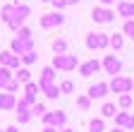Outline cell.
Segmentation results:
<instances>
[{"label": "cell", "instance_id": "44", "mask_svg": "<svg viewBox=\"0 0 134 132\" xmlns=\"http://www.w3.org/2000/svg\"><path fill=\"white\" fill-rule=\"evenodd\" d=\"M3 132H5V130H3Z\"/></svg>", "mask_w": 134, "mask_h": 132}, {"label": "cell", "instance_id": "22", "mask_svg": "<svg viewBox=\"0 0 134 132\" xmlns=\"http://www.w3.org/2000/svg\"><path fill=\"white\" fill-rule=\"evenodd\" d=\"M132 103H134V96H132V94H120V98H117V106H120L122 110H127Z\"/></svg>", "mask_w": 134, "mask_h": 132}, {"label": "cell", "instance_id": "10", "mask_svg": "<svg viewBox=\"0 0 134 132\" xmlns=\"http://www.w3.org/2000/svg\"><path fill=\"white\" fill-rule=\"evenodd\" d=\"M100 70H103V65H100L96 58H93V60H86V62H81V65H79V75H81V77H93V75H98Z\"/></svg>", "mask_w": 134, "mask_h": 132}, {"label": "cell", "instance_id": "8", "mask_svg": "<svg viewBox=\"0 0 134 132\" xmlns=\"http://www.w3.org/2000/svg\"><path fill=\"white\" fill-rule=\"evenodd\" d=\"M19 62H22V58H19V55H14L12 51H0V67L19 70Z\"/></svg>", "mask_w": 134, "mask_h": 132}, {"label": "cell", "instance_id": "36", "mask_svg": "<svg viewBox=\"0 0 134 132\" xmlns=\"http://www.w3.org/2000/svg\"><path fill=\"white\" fill-rule=\"evenodd\" d=\"M43 132H60V130H55V127H43Z\"/></svg>", "mask_w": 134, "mask_h": 132}, {"label": "cell", "instance_id": "35", "mask_svg": "<svg viewBox=\"0 0 134 132\" xmlns=\"http://www.w3.org/2000/svg\"><path fill=\"white\" fill-rule=\"evenodd\" d=\"M5 132H19V130H17V125H10V127H5Z\"/></svg>", "mask_w": 134, "mask_h": 132}, {"label": "cell", "instance_id": "25", "mask_svg": "<svg viewBox=\"0 0 134 132\" xmlns=\"http://www.w3.org/2000/svg\"><path fill=\"white\" fill-rule=\"evenodd\" d=\"M100 113H103V118H115V115H117V108H115V103H103Z\"/></svg>", "mask_w": 134, "mask_h": 132}, {"label": "cell", "instance_id": "40", "mask_svg": "<svg viewBox=\"0 0 134 132\" xmlns=\"http://www.w3.org/2000/svg\"><path fill=\"white\" fill-rule=\"evenodd\" d=\"M110 132H125V130H122V127H113Z\"/></svg>", "mask_w": 134, "mask_h": 132}, {"label": "cell", "instance_id": "1", "mask_svg": "<svg viewBox=\"0 0 134 132\" xmlns=\"http://www.w3.org/2000/svg\"><path fill=\"white\" fill-rule=\"evenodd\" d=\"M79 65V58L72 55V53H65V55H53V70H62V72H72Z\"/></svg>", "mask_w": 134, "mask_h": 132}, {"label": "cell", "instance_id": "11", "mask_svg": "<svg viewBox=\"0 0 134 132\" xmlns=\"http://www.w3.org/2000/svg\"><path fill=\"white\" fill-rule=\"evenodd\" d=\"M115 127H122V130H134V113L120 110L115 115Z\"/></svg>", "mask_w": 134, "mask_h": 132}, {"label": "cell", "instance_id": "5", "mask_svg": "<svg viewBox=\"0 0 134 132\" xmlns=\"http://www.w3.org/2000/svg\"><path fill=\"white\" fill-rule=\"evenodd\" d=\"M17 5V10H14V17L7 22V27L12 29V31H17V29H22V24H24V19L31 14V7L29 5H19V3H14Z\"/></svg>", "mask_w": 134, "mask_h": 132}, {"label": "cell", "instance_id": "4", "mask_svg": "<svg viewBox=\"0 0 134 132\" xmlns=\"http://www.w3.org/2000/svg\"><path fill=\"white\" fill-rule=\"evenodd\" d=\"M86 46L91 51H105L110 46V34H96V31H91V34H86Z\"/></svg>", "mask_w": 134, "mask_h": 132}, {"label": "cell", "instance_id": "16", "mask_svg": "<svg viewBox=\"0 0 134 132\" xmlns=\"http://www.w3.org/2000/svg\"><path fill=\"white\" fill-rule=\"evenodd\" d=\"M17 108V96L14 94H0V110H12Z\"/></svg>", "mask_w": 134, "mask_h": 132}, {"label": "cell", "instance_id": "24", "mask_svg": "<svg viewBox=\"0 0 134 132\" xmlns=\"http://www.w3.org/2000/svg\"><path fill=\"white\" fill-rule=\"evenodd\" d=\"M103 130H105L103 118H93V120L89 123V132H103Z\"/></svg>", "mask_w": 134, "mask_h": 132}, {"label": "cell", "instance_id": "39", "mask_svg": "<svg viewBox=\"0 0 134 132\" xmlns=\"http://www.w3.org/2000/svg\"><path fill=\"white\" fill-rule=\"evenodd\" d=\"M65 3H67V5H77L79 0H65Z\"/></svg>", "mask_w": 134, "mask_h": 132}, {"label": "cell", "instance_id": "42", "mask_svg": "<svg viewBox=\"0 0 134 132\" xmlns=\"http://www.w3.org/2000/svg\"><path fill=\"white\" fill-rule=\"evenodd\" d=\"M117 3H122V0H117Z\"/></svg>", "mask_w": 134, "mask_h": 132}, {"label": "cell", "instance_id": "18", "mask_svg": "<svg viewBox=\"0 0 134 132\" xmlns=\"http://www.w3.org/2000/svg\"><path fill=\"white\" fill-rule=\"evenodd\" d=\"M14 79V75H12V70H7V67H0V89H5L10 82Z\"/></svg>", "mask_w": 134, "mask_h": 132}, {"label": "cell", "instance_id": "3", "mask_svg": "<svg viewBox=\"0 0 134 132\" xmlns=\"http://www.w3.org/2000/svg\"><path fill=\"white\" fill-rule=\"evenodd\" d=\"M67 123V113L65 110H48L43 115V125L46 127H55V130H62Z\"/></svg>", "mask_w": 134, "mask_h": 132}, {"label": "cell", "instance_id": "32", "mask_svg": "<svg viewBox=\"0 0 134 132\" xmlns=\"http://www.w3.org/2000/svg\"><path fill=\"white\" fill-rule=\"evenodd\" d=\"M17 39H31V29H29V27L17 29Z\"/></svg>", "mask_w": 134, "mask_h": 132}, {"label": "cell", "instance_id": "26", "mask_svg": "<svg viewBox=\"0 0 134 132\" xmlns=\"http://www.w3.org/2000/svg\"><path fill=\"white\" fill-rule=\"evenodd\" d=\"M122 31H125V36H129V39L134 41V19H127L125 27H122Z\"/></svg>", "mask_w": 134, "mask_h": 132}, {"label": "cell", "instance_id": "12", "mask_svg": "<svg viewBox=\"0 0 134 132\" xmlns=\"http://www.w3.org/2000/svg\"><path fill=\"white\" fill-rule=\"evenodd\" d=\"M91 17H93V22H98V24H108V22L115 17V12L108 10V7H93Z\"/></svg>", "mask_w": 134, "mask_h": 132}, {"label": "cell", "instance_id": "15", "mask_svg": "<svg viewBox=\"0 0 134 132\" xmlns=\"http://www.w3.org/2000/svg\"><path fill=\"white\" fill-rule=\"evenodd\" d=\"M38 91H41V87L36 84V82H29V84H24V98L34 106L36 103V96H38Z\"/></svg>", "mask_w": 134, "mask_h": 132}, {"label": "cell", "instance_id": "14", "mask_svg": "<svg viewBox=\"0 0 134 132\" xmlns=\"http://www.w3.org/2000/svg\"><path fill=\"white\" fill-rule=\"evenodd\" d=\"M108 91H110V87L105 84V82H96V84H91L89 87V98H103V96H108Z\"/></svg>", "mask_w": 134, "mask_h": 132}, {"label": "cell", "instance_id": "7", "mask_svg": "<svg viewBox=\"0 0 134 132\" xmlns=\"http://www.w3.org/2000/svg\"><path fill=\"white\" fill-rule=\"evenodd\" d=\"M60 24H65V14L62 12H48V14H43L41 17V27L43 29H55V27H60Z\"/></svg>", "mask_w": 134, "mask_h": 132}, {"label": "cell", "instance_id": "37", "mask_svg": "<svg viewBox=\"0 0 134 132\" xmlns=\"http://www.w3.org/2000/svg\"><path fill=\"white\" fill-rule=\"evenodd\" d=\"M100 3H103V5L108 7V5H113V3H115V0H100Z\"/></svg>", "mask_w": 134, "mask_h": 132}, {"label": "cell", "instance_id": "20", "mask_svg": "<svg viewBox=\"0 0 134 132\" xmlns=\"http://www.w3.org/2000/svg\"><path fill=\"white\" fill-rule=\"evenodd\" d=\"M14 79L19 82V84H29V82H31V72H29L26 67H22V70L14 72Z\"/></svg>", "mask_w": 134, "mask_h": 132}, {"label": "cell", "instance_id": "33", "mask_svg": "<svg viewBox=\"0 0 134 132\" xmlns=\"http://www.w3.org/2000/svg\"><path fill=\"white\" fill-rule=\"evenodd\" d=\"M17 89H19V82H17V79H12V82H10V84L5 87V91H7V94H14Z\"/></svg>", "mask_w": 134, "mask_h": 132}, {"label": "cell", "instance_id": "31", "mask_svg": "<svg viewBox=\"0 0 134 132\" xmlns=\"http://www.w3.org/2000/svg\"><path fill=\"white\" fill-rule=\"evenodd\" d=\"M38 60V55H36V51H31V53H26V55H22V62L24 65H34Z\"/></svg>", "mask_w": 134, "mask_h": 132}, {"label": "cell", "instance_id": "27", "mask_svg": "<svg viewBox=\"0 0 134 132\" xmlns=\"http://www.w3.org/2000/svg\"><path fill=\"white\" fill-rule=\"evenodd\" d=\"M89 106H91V98H89V96H77V108L89 110Z\"/></svg>", "mask_w": 134, "mask_h": 132}, {"label": "cell", "instance_id": "2", "mask_svg": "<svg viewBox=\"0 0 134 132\" xmlns=\"http://www.w3.org/2000/svg\"><path fill=\"white\" fill-rule=\"evenodd\" d=\"M110 91H115V94H129L132 89H134V79L132 77H125V75H117V77H113L110 79Z\"/></svg>", "mask_w": 134, "mask_h": 132}, {"label": "cell", "instance_id": "23", "mask_svg": "<svg viewBox=\"0 0 134 132\" xmlns=\"http://www.w3.org/2000/svg\"><path fill=\"white\" fill-rule=\"evenodd\" d=\"M53 51H55V55H65V53H67V41H65V39L53 41Z\"/></svg>", "mask_w": 134, "mask_h": 132}, {"label": "cell", "instance_id": "13", "mask_svg": "<svg viewBox=\"0 0 134 132\" xmlns=\"http://www.w3.org/2000/svg\"><path fill=\"white\" fill-rule=\"evenodd\" d=\"M38 87H41V91L48 89V87H55V70H53V67H43V70H41Z\"/></svg>", "mask_w": 134, "mask_h": 132}, {"label": "cell", "instance_id": "34", "mask_svg": "<svg viewBox=\"0 0 134 132\" xmlns=\"http://www.w3.org/2000/svg\"><path fill=\"white\" fill-rule=\"evenodd\" d=\"M53 7H55V10L60 12L62 7H67V3H65V0H53Z\"/></svg>", "mask_w": 134, "mask_h": 132}, {"label": "cell", "instance_id": "6", "mask_svg": "<svg viewBox=\"0 0 134 132\" xmlns=\"http://www.w3.org/2000/svg\"><path fill=\"white\" fill-rule=\"evenodd\" d=\"M10 51L14 53V55H26V53H31L34 51V39H12V43H10Z\"/></svg>", "mask_w": 134, "mask_h": 132}, {"label": "cell", "instance_id": "9", "mask_svg": "<svg viewBox=\"0 0 134 132\" xmlns=\"http://www.w3.org/2000/svg\"><path fill=\"white\" fill-rule=\"evenodd\" d=\"M100 65H103V70H105L108 75H113V77H117V75L122 72V60L115 58V55H105Z\"/></svg>", "mask_w": 134, "mask_h": 132}, {"label": "cell", "instance_id": "17", "mask_svg": "<svg viewBox=\"0 0 134 132\" xmlns=\"http://www.w3.org/2000/svg\"><path fill=\"white\" fill-rule=\"evenodd\" d=\"M117 14H120V17H127V19H134V3H127V0L117 3Z\"/></svg>", "mask_w": 134, "mask_h": 132}, {"label": "cell", "instance_id": "38", "mask_svg": "<svg viewBox=\"0 0 134 132\" xmlns=\"http://www.w3.org/2000/svg\"><path fill=\"white\" fill-rule=\"evenodd\" d=\"M60 132H77V130H72V127H62Z\"/></svg>", "mask_w": 134, "mask_h": 132}, {"label": "cell", "instance_id": "43", "mask_svg": "<svg viewBox=\"0 0 134 132\" xmlns=\"http://www.w3.org/2000/svg\"><path fill=\"white\" fill-rule=\"evenodd\" d=\"M14 3H17V0H14Z\"/></svg>", "mask_w": 134, "mask_h": 132}, {"label": "cell", "instance_id": "30", "mask_svg": "<svg viewBox=\"0 0 134 132\" xmlns=\"http://www.w3.org/2000/svg\"><path fill=\"white\" fill-rule=\"evenodd\" d=\"M17 120H19L22 125H26L31 120V110H17Z\"/></svg>", "mask_w": 134, "mask_h": 132}, {"label": "cell", "instance_id": "19", "mask_svg": "<svg viewBox=\"0 0 134 132\" xmlns=\"http://www.w3.org/2000/svg\"><path fill=\"white\" fill-rule=\"evenodd\" d=\"M14 10H17V5H14V3H12V5H5L3 10H0V19H3V22L7 24V22L14 17Z\"/></svg>", "mask_w": 134, "mask_h": 132}, {"label": "cell", "instance_id": "28", "mask_svg": "<svg viewBox=\"0 0 134 132\" xmlns=\"http://www.w3.org/2000/svg\"><path fill=\"white\" fill-rule=\"evenodd\" d=\"M46 113H48V110H46V103H34V106H31V115H41V118H43Z\"/></svg>", "mask_w": 134, "mask_h": 132}, {"label": "cell", "instance_id": "41", "mask_svg": "<svg viewBox=\"0 0 134 132\" xmlns=\"http://www.w3.org/2000/svg\"><path fill=\"white\" fill-rule=\"evenodd\" d=\"M41 3H53V0H41Z\"/></svg>", "mask_w": 134, "mask_h": 132}, {"label": "cell", "instance_id": "21", "mask_svg": "<svg viewBox=\"0 0 134 132\" xmlns=\"http://www.w3.org/2000/svg\"><path fill=\"white\" fill-rule=\"evenodd\" d=\"M110 48L113 51H122L125 48V39L120 34H110Z\"/></svg>", "mask_w": 134, "mask_h": 132}, {"label": "cell", "instance_id": "29", "mask_svg": "<svg viewBox=\"0 0 134 132\" xmlns=\"http://www.w3.org/2000/svg\"><path fill=\"white\" fill-rule=\"evenodd\" d=\"M72 91H74V82L65 79L62 84H60V94H72Z\"/></svg>", "mask_w": 134, "mask_h": 132}]
</instances>
